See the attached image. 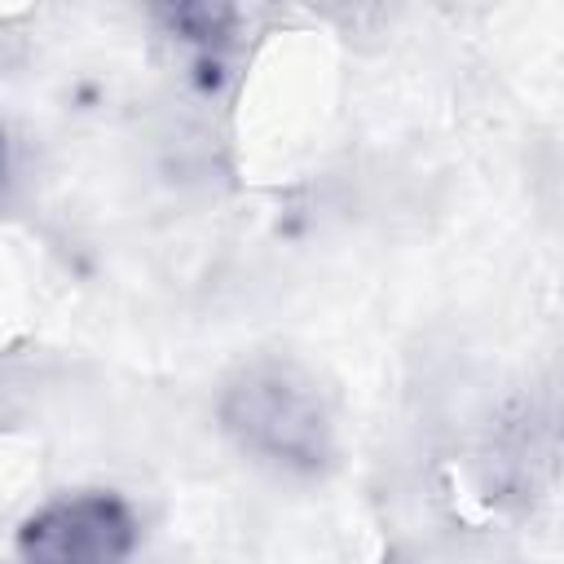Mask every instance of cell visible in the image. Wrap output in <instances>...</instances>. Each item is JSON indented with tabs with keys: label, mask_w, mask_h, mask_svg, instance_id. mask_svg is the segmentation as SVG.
Wrapping results in <instances>:
<instances>
[{
	"label": "cell",
	"mask_w": 564,
	"mask_h": 564,
	"mask_svg": "<svg viewBox=\"0 0 564 564\" xmlns=\"http://www.w3.org/2000/svg\"><path fill=\"white\" fill-rule=\"evenodd\" d=\"M220 423L242 449L286 467H322L335 445L326 392L304 366L282 357H256L225 379Z\"/></svg>",
	"instance_id": "1"
},
{
	"label": "cell",
	"mask_w": 564,
	"mask_h": 564,
	"mask_svg": "<svg viewBox=\"0 0 564 564\" xmlns=\"http://www.w3.org/2000/svg\"><path fill=\"white\" fill-rule=\"evenodd\" d=\"M132 546V511L101 489L44 502L18 533L22 564H128Z\"/></svg>",
	"instance_id": "2"
}]
</instances>
